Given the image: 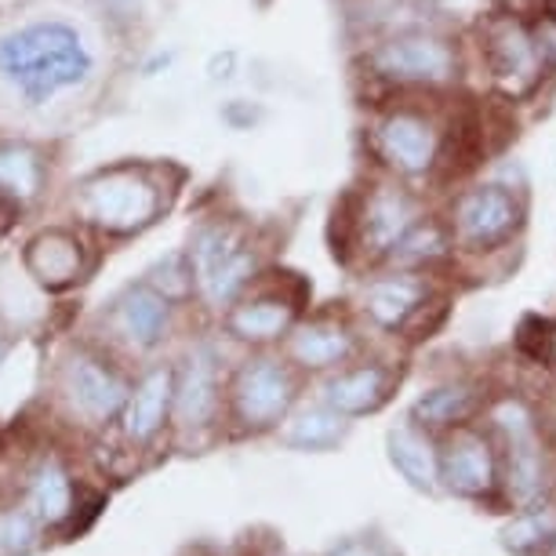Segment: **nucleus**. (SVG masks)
<instances>
[{"label": "nucleus", "mask_w": 556, "mask_h": 556, "mask_svg": "<svg viewBox=\"0 0 556 556\" xmlns=\"http://www.w3.org/2000/svg\"><path fill=\"white\" fill-rule=\"evenodd\" d=\"M37 506L48 517V523H59L73 509V484L59 466H48L37 480Z\"/></svg>", "instance_id": "nucleus-27"}, {"label": "nucleus", "mask_w": 556, "mask_h": 556, "mask_svg": "<svg viewBox=\"0 0 556 556\" xmlns=\"http://www.w3.org/2000/svg\"><path fill=\"white\" fill-rule=\"evenodd\" d=\"M396 390H401V367H393L390 361H375V356H361V361L324 375L317 396L328 401L334 412L364 418L379 415L396 396Z\"/></svg>", "instance_id": "nucleus-14"}, {"label": "nucleus", "mask_w": 556, "mask_h": 556, "mask_svg": "<svg viewBox=\"0 0 556 556\" xmlns=\"http://www.w3.org/2000/svg\"><path fill=\"white\" fill-rule=\"evenodd\" d=\"M440 102L444 96H379L371 102L364 146L375 172L412 186L444 182L458 117Z\"/></svg>", "instance_id": "nucleus-1"}, {"label": "nucleus", "mask_w": 556, "mask_h": 556, "mask_svg": "<svg viewBox=\"0 0 556 556\" xmlns=\"http://www.w3.org/2000/svg\"><path fill=\"white\" fill-rule=\"evenodd\" d=\"M302 393V371L285 353H255L233 371L229 382V407L248 433L280 429L295 412Z\"/></svg>", "instance_id": "nucleus-8"}, {"label": "nucleus", "mask_w": 556, "mask_h": 556, "mask_svg": "<svg viewBox=\"0 0 556 556\" xmlns=\"http://www.w3.org/2000/svg\"><path fill=\"white\" fill-rule=\"evenodd\" d=\"M502 549L513 556H539L549 553L556 542V498L545 495L542 502H531L513 513V520L498 531Z\"/></svg>", "instance_id": "nucleus-24"}, {"label": "nucleus", "mask_w": 556, "mask_h": 556, "mask_svg": "<svg viewBox=\"0 0 556 556\" xmlns=\"http://www.w3.org/2000/svg\"><path fill=\"white\" fill-rule=\"evenodd\" d=\"M542 361L549 364V371L556 375V324H545V334H542Z\"/></svg>", "instance_id": "nucleus-32"}, {"label": "nucleus", "mask_w": 556, "mask_h": 556, "mask_svg": "<svg viewBox=\"0 0 556 556\" xmlns=\"http://www.w3.org/2000/svg\"><path fill=\"white\" fill-rule=\"evenodd\" d=\"M161 186L142 167H113L88 178L80 190V212L106 233H139L161 215Z\"/></svg>", "instance_id": "nucleus-10"}, {"label": "nucleus", "mask_w": 556, "mask_h": 556, "mask_svg": "<svg viewBox=\"0 0 556 556\" xmlns=\"http://www.w3.org/2000/svg\"><path fill=\"white\" fill-rule=\"evenodd\" d=\"M0 539H4L8 545H18V549H23L26 539H29V520L26 517H8L4 531H0Z\"/></svg>", "instance_id": "nucleus-31"}, {"label": "nucleus", "mask_w": 556, "mask_h": 556, "mask_svg": "<svg viewBox=\"0 0 556 556\" xmlns=\"http://www.w3.org/2000/svg\"><path fill=\"white\" fill-rule=\"evenodd\" d=\"M440 484L447 495L484 502L502 491V447L491 426L469 422L440 437Z\"/></svg>", "instance_id": "nucleus-11"}, {"label": "nucleus", "mask_w": 556, "mask_h": 556, "mask_svg": "<svg viewBox=\"0 0 556 556\" xmlns=\"http://www.w3.org/2000/svg\"><path fill=\"white\" fill-rule=\"evenodd\" d=\"M150 285L156 291H164L167 299H190L197 291V277H193V262L190 251H178V255H167L161 266L150 273Z\"/></svg>", "instance_id": "nucleus-26"}, {"label": "nucleus", "mask_w": 556, "mask_h": 556, "mask_svg": "<svg viewBox=\"0 0 556 556\" xmlns=\"http://www.w3.org/2000/svg\"><path fill=\"white\" fill-rule=\"evenodd\" d=\"M26 266L40 285L66 288L73 280H80V269H84L80 240L66 233V229H48V233H40L34 244H29Z\"/></svg>", "instance_id": "nucleus-23"}, {"label": "nucleus", "mask_w": 556, "mask_h": 556, "mask_svg": "<svg viewBox=\"0 0 556 556\" xmlns=\"http://www.w3.org/2000/svg\"><path fill=\"white\" fill-rule=\"evenodd\" d=\"M440 273H418V269H371L361 285V317L386 334H407L426 320L429 309L444 306L437 291Z\"/></svg>", "instance_id": "nucleus-9"}, {"label": "nucleus", "mask_w": 556, "mask_h": 556, "mask_svg": "<svg viewBox=\"0 0 556 556\" xmlns=\"http://www.w3.org/2000/svg\"><path fill=\"white\" fill-rule=\"evenodd\" d=\"M488 390L477 379H444L415 396V404L407 407V418H415L429 433L444 437L451 429L477 422L488 412Z\"/></svg>", "instance_id": "nucleus-15"}, {"label": "nucleus", "mask_w": 556, "mask_h": 556, "mask_svg": "<svg viewBox=\"0 0 556 556\" xmlns=\"http://www.w3.org/2000/svg\"><path fill=\"white\" fill-rule=\"evenodd\" d=\"M353 433V418L334 412L328 401H299L295 412L280 426V444L291 451H306V455H324V451H339Z\"/></svg>", "instance_id": "nucleus-20"}, {"label": "nucleus", "mask_w": 556, "mask_h": 556, "mask_svg": "<svg viewBox=\"0 0 556 556\" xmlns=\"http://www.w3.org/2000/svg\"><path fill=\"white\" fill-rule=\"evenodd\" d=\"M549 556H556V542H553V545H549Z\"/></svg>", "instance_id": "nucleus-35"}, {"label": "nucleus", "mask_w": 556, "mask_h": 556, "mask_svg": "<svg viewBox=\"0 0 556 556\" xmlns=\"http://www.w3.org/2000/svg\"><path fill=\"white\" fill-rule=\"evenodd\" d=\"M280 345L302 375H320V379L364 356V334L345 313L302 317Z\"/></svg>", "instance_id": "nucleus-13"}, {"label": "nucleus", "mask_w": 556, "mask_h": 556, "mask_svg": "<svg viewBox=\"0 0 556 556\" xmlns=\"http://www.w3.org/2000/svg\"><path fill=\"white\" fill-rule=\"evenodd\" d=\"M426 212L429 207L418 186L386 172H371L334 212V218H342V240L334 255L367 273L379 269Z\"/></svg>", "instance_id": "nucleus-4"}, {"label": "nucleus", "mask_w": 556, "mask_h": 556, "mask_svg": "<svg viewBox=\"0 0 556 556\" xmlns=\"http://www.w3.org/2000/svg\"><path fill=\"white\" fill-rule=\"evenodd\" d=\"M477 37V59L480 70L498 99L506 102H528L549 84L545 66L534 48L528 15L520 12H488L480 15L473 29Z\"/></svg>", "instance_id": "nucleus-6"}, {"label": "nucleus", "mask_w": 556, "mask_h": 556, "mask_svg": "<svg viewBox=\"0 0 556 556\" xmlns=\"http://www.w3.org/2000/svg\"><path fill=\"white\" fill-rule=\"evenodd\" d=\"M444 218L458 255L491 258L509 251L528 226V193L506 178H477L451 193Z\"/></svg>", "instance_id": "nucleus-5"}, {"label": "nucleus", "mask_w": 556, "mask_h": 556, "mask_svg": "<svg viewBox=\"0 0 556 556\" xmlns=\"http://www.w3.org/2000/svg\"><path fill=\"white\" fill-rule=\"evenodd\" d=\"M40 186V167L37 156L29 150H0V190L18 201H29Z\"/></svg>", "instance_id": "nucleus-25"}, {"label": "nucleus", "mask_w": 556, "mask_h": 556, "mask_svg": "<svg viewBox=\"0 0 556 556\" xmlns=\"http://www.w3.org/2000/svg\"><path fill=\"white\" fill-rule=\"evenodd\" d=\"M113 324H117V331L135 350H153L167 334V328H172V299L164 291H156L150 280L135 285L117 299Z\"/></svg>", "instance_id": "nucleus-22"}, {"label": "nucleus", "mask_w": 556, "mask_h": 556, "mask_svg": "<svg viewBox=\"0 0 556 556\" xmlns=\"http://www.w3.org/2000/svg\"><path fill=\"white\" fill-rule=\"evenodd\" d=\"M356 73L379 96H451L466 73V51L447 26H407L361 45Z\"/></svg>", "instance_id": "nucleus-3"}, {"label": "nucleus", "mask_w": 556, "mask_h": 556, "mask_svg": "<svg viewBox=\"0 0 556 556\" xmlns=\"http://www.w3.org/2000/svg\"><path fill=\"white\" fill-rule=\"evenodd\" d=\"M455 258H458V248H455V237H451V226H447L444 212H426L412 229H407L404 240L390 251V258H386L382 266L418 269V273H444Z\"/></svg>", "instance_id": "nucleus-21"}, {"label": "nucleus", "mask_w": 556, "mask_h": 556, "mask_svg": "<svg viewBox=\"0 0 556 556\" xmlns=\"http://www.w3.org/2000/svg\"><path fill=\"white\" fill-rule=\"evenodd\" d=\"M218 407H223L218 356L201 345L175 371V422L182 429H207L215 422Z\"/></svg>", "instance_id": "nucleus-16"}, {"label": "nucleus", "mask_w": 556, "mask_h": 556, "mask_svg": "<svg viewBox=\"0 0 556 556\" xmlns=\"http://www.w3.org/2000/svg\"><path fill=\"white\" fill-rule=\"evenodd\" d=\"M233 73H237V51H215V55L207 59V80L212 84L233 80Z\"/></svg>", "instance_id": "nucleus-29"}, {"label": "nucleus", "mask_w": 556, "mask_h": 556, "mask_svg": "<svg viewBox=\"0 0 556 556\" xmlns=\"http://www.w3.org/2000/svg\"><path fill=\"white\" fill-rule=\"evenodd\" d=\"M386 455L390 466L401 473L415 491L437 495L440 488V437L429 433L415 418H401L390 433H386Z\"/></svg>", "instance_id": "nucleus-18"}, {"label": "nucleus", "mask_w": 556, "mask_h": 556, "mask_svg": "<svg viewBox=\"0 0 556 556\" xmlns=\"http://www.w3.org/2000/svg\"><path fill=\"white\" fill-rule=\"evenodd\" d=\"M96 73V51L66 18H37L0 37V80L29 106L80 91Z\"/></svg>", "instance_id": "nucleus-2"}, {"label": "nucleus", "mask_w": 556, "mask_h": 556, "mask_svg": "<svg viewBox=\"0 0 556 556\" xmlns=\"http://www.w3.org/2000/svg\"><path fill=\"white\" fill-rule=\"evenodd\" d=\"M0 361H4V345H0Z\"/></svg>", "instance_id": "nucleus-36"}, {"label": "nucleus", "mask_w": 556, "mask_h": 556, "mask_svg": "<svg viewBox=\"0 0 556 556\" xmlns=\"http://www.w3.org/2000/svg\"><path fill=\"white\" fill-rule=\"evenodd\" d=\"M534 48H539V59L545 66V77L556 80V8H539V12L528 15Z\"/></svg>", "instance_id": "nucleus-28"}, {"label": "nucleus", "mask_w": 556, "mask_h": 556, "mask_svg": "<svg viewBox=\"0 0 556 556\" xmlns=\"http://www.w3.org/2000/svg\"><path fill=\"white\" fill-rule=\"evenodd\" d=\"M302 313H306V285L295 277H285L273 288H248L226 309V331L240 342L266 350V345L288 339L291 328L302 320Z\"/></svg>", "instance_id": "nucleus-12"}, {"label": "nucleus", "mask_w": 556, "mask_h": 556, "mask_svg": "<svg viewBox=\"0 0 556 556\" xmlns=\"http://www.w3.org/2000/svg\"><path fill=\"white\" fill-rule=\"evenodd\" d=\"M186 251H190V262H193L197 295L212 309H229L248 288H255L262 277L258 248L251 244V237L237 223H229V218L204 223L193 233Z\"/></svg>", "instance_id": "nucleus-7"}, {"label": "nucleus", "mask_w": 556, "mask_h": 556, "mask_svg": "<svg viewBox=\"0 0 556 556\" xmlns=\"http://www.w3.org/2000/svg\"><path fill=\"white\" fill-rule=\"evenodd\" d=\"M172 415H175V367H153L128 393V404L121 412L124 437L131 444H150Z\"/></svg>", "instance_id": "nucleus-19"}, {"label": "nucleus", "mask_w": 556, "mask_h": 556, "mask_svg": "<svg viewBox=\"0 0 556 556\" xmlns=\"http://www.w3.org/2000/svg\"><path fill=\"white\" fill-rule=\"evenodd\" d=\"M12 223H15V207H12V201L4 197V190H0V240L8 237V229H12Z\"/></svg>", "instance_id": "nucleus-33"}, {"label": "nucleus", "mask_w": 556, "mask_h": 556, "mask_svg": "<svg viewBox=\"0 0 556 556\" xmlns=\"http://www.w3.org/2000/svg\"><path fill=\"white\" fill-rule=\"evenodd\" d=\"M433 4L440 8V12H444V8L451 12V8H462V4H469V0H433Z\"/></svg>", "instance_id": "nucleus-34"}, {"label": "nucleus", "mask_w": 556, "mask_h": 556, "mask_svg": "<svg viewBox=\"0 0 556 556\" xmlns=\"http://www.w3.org/2000/svg\"><path fill=\"white\" fill-rule=\"evenodd\" d=\"M66 393L80 415L91 422H110L113 415L124 412L128 404V382L113 371L110 364L96 361V356H73L66 367Z\"/></svg>", "instance_id": "nucleus-17"}, {"label": "nucleus", "mask_w": 556, "mask_h": 556, "mask_svg": "<svg viewBox=\"0 0 556 556\" xmlns=\"http://www.w3.org/2000/svg\"><path fill=\"white\" fill-rule=\"evenodd\" d=\"M328 556H386V553L371 539H350V542L334 545Z\"/></svg>", "instance_id": "nucleus-30"}]
</instances>
